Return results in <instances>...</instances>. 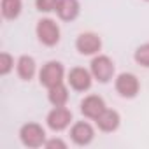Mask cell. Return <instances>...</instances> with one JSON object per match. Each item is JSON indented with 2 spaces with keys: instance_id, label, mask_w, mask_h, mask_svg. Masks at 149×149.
<instances>
[{
  "instance_id": "cell-1",
  "label": "cell",
  "mask_w": 149,
  "mask_h": 149,
  "mask_svg": "<svg viewBox=\"0 0 149 149\" xmlns=\"http://www.w3.org/2000/svg\"><path fill=\"white\" fill-rule=\"evenodd\" d=\"M90 70L93 74V79H97L98 83L105 84L109 83L112 77H114V72H116V67H114V61L105 56V54H98L91 60L90 63Z\"/></svg>"
},
{
  "instance_id": "cell-2",
  "label": "cell",
  "mask_w": 149,
  "mask_h": 149,
  "mask_svg": "<svg viewBox=\"0 0 149 149\" xmlns=\"http://www.w3.org/2000/svg\"><path fill=\"white\" fill-rule=\"evenodd\" d=\"M19 139L25 147L37 149L46 144V132L39 123H26L19 130Z\"/></svg>"
},
{
  "instance_id": "cell-3",
  "label": "cell",
  "mask_w": 149,
  "mask_h": 149,
  "mask_svg": "<svg viewBox=\"0 0 149 149\" xmlns=\"http://www.w3.org/2000/svg\"><path fill=\"white\" fill-rule=\"evenodd\" d=\"M63 77H65V68L60 61H47L39 72V81L47 90L63 83Z\"/></svg>"
},
{
  "instance_id": "cell-4",
  "label": "cell",
  "mask_w": 149,
  "mask_h": 149,
  "mask_svg": "<svg viewBox=\"0 0 149 149\" xmlns=\"http://www.w3.org/2000/svg\"><path fill=\"white\" fill-rule=\"evenodd\" d=\"M35 32H37L39 40H40L44 46H47V47H53V46H56V44L60 42V26H58L56 21L51 19V18L40 19V21L37 23Z\"/></svg>"
},
{
  "instance_id": "cell-5",
  "label": "cell",
  "mask_w": 149,
  "mask_h": 149,
  "mask_svg": "<svg viewBox=\"0 0 149 149\" xmlns=\"http://www.w3.org/2000/svg\"><path fill=\"white\" fill-rule=\"evenodd\" d=\"M67 83L76 91H88L93 84V74L84 67H74L67 76Z\"/></svg>"
},
{
  "instance_id": "cell-6",
  "label": "cell",
  "mask_w": 149,
  "mask_h": 149,
  "mask_svg": "<svg viewBox=\"0 0 149 149\" xmlns=\"http://www.w3.org/2000/svg\"><path fill=\"white\" fill-rule=\"evenodd\" d=\"M114 86H116V91H118L123 98H133V97H137V93H139V90H140L139 79H137L135 74H132V72H123V74H119V76L116 77Z\"/></svg>"
},
{
  "instance_id": "cell-7",
  "label": "cell",
  "mask_w": 149,
  "mask_h": 149,
  "mask_svg": "<svg viewBox=\"0 0 149 149\" xmlns=\"http://www.w3.org/2000/svg\"><path fill=\"white\" fill-rule=\"evenodd\" d=\"M76 47L81 54L84 56H91V54H98L102 49V39L93 33V32H84L77 37L76 40Z\"/></svg>"
},
{
  "instance_id": "cell-8",
  "label": "cell",
  "mask_w": 149,
  "mask_h": 149,
  "mask_svg": "<svg viewBox=\"0 0 149 149\" xmlns=\"http://www.w3.org/2000/svg\"><path fill=\"white\" fill-rule=\"evenodd\" d=\"M70 139L76 146H88L95 139V130L86 121H77L70 128Z\"/></svg>"
},
{
  "instance_id": "cell-9",
  "label": "cell",
  "mask_w": 149,
  "mask_h": 149,
  "mask_svg": "<svg viewBox=\"0 0 149 149\" xmlns=\"http://www.w3.org/2000/svg\"><path fill=\"white\" fill-rule=\"evenodd\" d=\"M70 121H72V112H70V109H67L65 105H63V107H54V109L47 114V118H46V123H47V126H49L53 132H61V130H65V128L70 125Z\"/></svg>"
},
{
  "instance_id": "cell-10",
  "label": "cell",
  "mask_w": 149,
  "mask_h": 149,
  "mask_svg": "<svg viewBox=\"0 0 149 149\" xmlns=\"http://www.w3.org/2000/svg\"><path fill=\"white\" fill-rule=\"evenodd\" d=\"M105 102L102 97L98 95H88L83 102H81V112L84 118L88 119H97L104 111H105Z\"/></svg>"
},
{
  "instance_id": "cell-11",
  "label": "cell",
  "mask_w": 149,
  "mask_h": 149,
  "mask_svg": "<svg viewBox=\"0 0 149 149\" xmlns=\"http://www.w3.org/2000/svg\"><path fill=\"white\" fill-rule=\"evenodd\" d=\"M95 121H97L98 130H102V132H105V133H111V132H116V130L119 128L121 116H119V112L114 111V109H105Z\"/></svg>"
},
{
  "instance_id": "cell-12",
  "label": "cell",
  "mask_w": 149,
  "mask_h": 149,
  "mask_svg": "<svg viewBox=\"0 0 149 149\" xmlns=\"http://www.w3.org/2000/svg\"><path fill=\"white\" fill-rule=\"evenodd\" d=\"M81 13L79 0H58L56 14L61 21H74Z\"/></svg>"
},
{
  "instance_id": "cell-13",
  "label": "cell",
  "mask_w": 149,
  "mask_h": 149,
  "mask_svg": "<svg viewBox=\"0 0 149 149\" xmlns=\"http://www.w3.org/2000/svg\"><path fill=\"white\" fill-rule=\"evenodd\" d=\"M16 70H18V76L23 81H32L33 76H35V72H37V63H35V60L32 56L23 54L16 61Z\"/></svg>"
},
{
  "instance_id": "cell-14",
  "label": "cell",
  "mask_w": 149,
  "mask_h": 149,
  "mask_svg": "<svg viewBox=\"0 0 149 149\" xmlns=\"http://www.w3.org/2000/svg\"><path fill=\"white\" fill-rule=\"evenodd\" d=\"M47 91H49L47 93V100L51 102L53 107H63V105H67V102H68V90H67V86L63 83L49 88Z\"/></svg>"
},
{
  "instance_id": "cell-15",
  "label": "cell",
  "mask_w": 149,
  "mask_h": 149,
  "mask_svg": "<svg viewBox=\"0 0 149 149\" xmlns=\"http://www.w3.org/2000/svg\"><path fill=\"white\" fill-rule=\"evenodd\" d=\"M21 9H23L21 0H2L0 2V13H2L4 19H9V21L19 18Z\"/></svg>"
},
{
  "instance_id": "cell-16",
  "label": "cell",
  "mask_w": 149,
  "mask_h": 149,
  "mask_svg": "<svg viewBox=\"0 0 149 149\" xmlns=\"http://www.w3.org/2000/svg\"><path fill=\"white\" fill-rule=\"evenodd\" d=\"M133 58H135V61H137L139 65L149 68V42L139 46L137 51H135V54H133Z\"/></svg>"
},
{
  "instance_id": "cell-17",
  "label": "cell",
  "mask_w": 149,
  "mask_h": 149,
  "mask_svg": "<svg viewBox=\"0 0 149 149\" xmlns=\"http://www.w3.org/2000/svg\"><path fill=\"white\" fill-rule=\"evenodd\" d=\"M14 68V58L9 53H0V76H7Z\"/></svg>"
},
{
  "instance_id": "cell-18",
  "label": "cell",
  "mask_w": 149,
  "mask_h": 149,
  "mask_svg": "<svg viewBox=\"0 0 149 149\" xmlns=\"http://www.w3.org/2000/svg\"><path fill=\"white\" fill-rule=\"evenodd\" d=\"M58 0H35V7L40 13H53L56 11Z\"/></svg>"
},
{
  "instance_id": "cell-19",
  "label": "cell",
  "mask_w": 149,
  "mask_h": 149,
  "mask_svg": "<svg viewBox=\"0 0 149 149\" xmlns=\"http://www.w3.org/2000/svg\"><path fill=\"white\" fill-rule=\"evenodd\" d=\"M44 146H46L47 149H67V142H65V140H61V139H58V137L46 140V144H44Z\"/></svg>"
},
{
  "instance_id": "cell-20",
  "label": "cell",
  "mask_w": 149,
  "mask_h": 149,
  "mask_svg": "<svg viewBox=\"0 0 149 149\" xmlns=\"http://www.w3.org/2000/svg\"><path fill=\"white\" fill-rule=\"evenodd\" d=\"M146 2H149V0H146Z\"/></svg>"
}]
</instances>
